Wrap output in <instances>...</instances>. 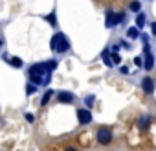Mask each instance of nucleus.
<instances>
[{"mask_svg": "<svg viewBox=\"0 0 156 151\" xmlns=\"http://www.w3.org/2000/svg\"><path fill=\"white\" fill-rule=\"evenodd\" d=\"M57 66L55 61H48V63H39V64H33L30 68V79L35 83V85H46L50 81V72Z\"/></svg>", "mask_w": 156, "mask_h": 151, "instance_id": "1", "label": "nucleus"}, {"mask_svg": "<svg viewBox=\"0 0 156 151\" xmlns=\"http://www.w3.org/2000/svg\"><path fill=\"white\" fill-rule=\"evenodd\" d=\"M51 48L55 50V52H61V53H64V52H68V48H70V42H68V39L62 35V33H55L53 37H51Z\"/></svg>", "mask_w": 156, "mask_h": 151, "instance_id": "2", "label": "nucleus"}, {"mask_svg": "<svg viewBox=\"0 0 156 151\" xmlns=\"http://www.w3.org/2000/svg\"><path fill=\"white\" fill-rule=\"evenodd\" d=\"M96 136H98V142L99 144H110L112 142V131L108 127H99Z\"/></svg>", "mask_w": 156, "mask_h": 151, "instance_id": "3", "label": "nucleus"}, {"mask_svg": "<svg viewBox=\"0 0 156 151\" xmlns=\"http://www.w3.org/2000/svg\"><path fill=\"white\" fill-rule=\"evenodd\" d=\"M123 17H125V13H114V11H107V26L108 28H112V26H116V24H119L121 20H123Z\"/></svg>", "mask_w": 156, "mask_h": 151, "instance_id": "4", "label": "nucleus"}, {"mask_svg": "<svg viewBox=\"0 0 156 151\" xmlns=\"http://www.w3.org/2000/svg\"><path fill=\"white\" fill-rule=\"evenodd\" d=\"M77 118H79V123H90L92 122V112L87 111V109H79L77 111Z\"/></svg>", "mask_w": 156, "mask_h": 151, "instance_id": "5", "label": "nucleus"}, {"mask_svg": "<svg viewBox=\"0 0 156 151\" xmlns=\"http://www.w3.org/2000/svg\"><path fill=\"white\" fill-rule=\"evenodd\" d=\"M141 89H143V92L152 94V92H154V79H152V78H145V79L141 81Z\"/></svg>", "mask_w": 156, "mask_h": 151, "instance_id": "6", "label": "nucleus"}, {"mask_svg": "<svg viewBox=\"0 0 156 151\" xmlns=\"http://www.w3.org/2000/svg\"><path fill=\"white\" fill-rule=\"evenodd\" d=\"M57 100H59V103H72V101H73V94L64 90V92H59Z\"/></svg>", "mask_w": 156, "mask_h": 151, "instance_id": "7", "label": "nucleus"}, {"mask_svg": "<svg viewBox=\"0 0 156 151\" xmlns=\"http://www.w3.org/2000/svg\"><path fill=\"white\" fill-rule=\"evenodd\" d=\"M152 66H154V57H152V53H145V64H143V68L145 70H152Z\"/></svg>", "mask_w": 156, "mask_h": 151, "instance_id": "8", "label": "nucleus"}, {"mask_svg": "<svg viewBox=\"0 0 156 151\" xmlns=\"http://www.w3.org/2000/svg\"><path fill=\"white\" fill-rule=\"evenodd\" d=\"M127 37H129V39H138V37H140V30L134 28V26L129 28V30H127Z\"/></svg>", "mask_w": 156, "mask_h": 151, "instance_id": "9", "label": "nucleus"}, {"mask_svg": "<svg viewBox=\"0 0 156 151\" xmlns=\"http://www.w3.org/2000/svg\"><path fill=\"white\" fill-rule=\"evenodd\" d=\"M101 57H103V61H105V64H107V66H112V64H114V63H112V59H110V52H108V50H105V52L101 53Z\"/></svg>", "mask_w": 156, "mask_h": 151, "instance_id": "10", "label": "nucleus"}, {"mask_svg": "<svg viewBox=\"0 0 156 151\" xmlns=\"http://www.w3.org/2000/svg\"><path fill=\"white\" fill-rule=\"evenodd\" d=\"M129 8H130V11H136V13H138V11L141 9V6H140V2H138V0H132Z\"/></svg>", "mask_w": 156, "mask_h": 151, "instance_id": "11", "label": "nucleus"}, {"mask_svg": "<svg viewBox=\"0 0 156 151\" xmlns=\"http://www.w3.org/2000/svg\"><path fill=\"white\" fill-rule=\"evenodd\" d=\"M9 64H11V66H17V68H20V66H22V61H20L19 57H11V59H9Z\"/></svg>", "mask_w": 156, "mask_h": 151, "instance_id": "12", "label": "nucleus"}, {"mask_svg": "<svg viewBox=\"0 0 156 151\" xmlns=\"http://www.w3.org/2000/svg\"><path fill=\"white\" fill-rule=\"evenodd\" d=\"M46 20H48V22H50L51 26H57V20H55V11H51V13H50V15L46 17Z\"/></svg>", "mask_w": 156, "mask_h": 151, "instance_id": "13", "label": "nucleus"}, {"mask_svg": "<svg viewBox=\"0 0 156 151\" xmlns=\"http://www.w3.org/2000/svg\"><path fill=\"white\" fill-rule=\"evenodd\" d=\"M136 24H138V28H141V26L145 24V15H143V13H140V15H138V19H136Z\"/></svg>", "mask_w": 156, "mask_h": 151, "instance_id": "14", "label": "nucleus"}, {"mask_svg": "<svg viewBox=\"0 0 156 151\" xmlns=\"http://www.w3.org/2000/svg\"><path fill=\"white\" fill-rule=\"evenodd\" d=\"M51 92H53V90H46V94L42 96V101H41L42 105H46V103L50 101V98H51Z\"/></svg>", "mask_w": 156, "mask_h": 151, "instance_id": "15", "label": "nucleus"}, {"mask_svg": "<svg viewBox=\"0 0 156 151\" xmlns=\"http://www.w3.org/2000/svg\"><path fill=\"white\" fill-rule=\"evenodd\" d=\"M149 123H151V118H147V116H143V118L140 120V127H141V129H145Z\"/></svg>", "mask_w": 156, "mask_h": 151, "instance_id": "16", "label": "nucleus"}, {"mask_svg": "<svg viewBox=\"0 0 156 151\" xmlns=\"http://www.w3.org/2000/svg\"><path fill=\"white\" fill-rule=\"evenodd\" d=\"M110 59H112V63H121V57H119V55H118L116 52L112 53V57H110Z\"/></svg>", "mask_w": 156, "mask_h": 151, "instance_id": "17", "label": "nucleus"}, {"mask_svg": "<svg viewBox=\"0 0 156 151\" xmlns=\"http://www.w3.org/2000/svg\"><path fill=\"white\" fill-rule=\"evenodd\" d=\"M26 90H28V94H33V92H35V85H28Z\"/></svg>", "mask_w": 156, "mask_h": 151, "instance_id": "18", "label": "nucleus"}, {"mask_svg": "<svg viewBox=\"0 0 156 151\" xmlns=\"http://www.w3.org/2000/svg\"><path fill=\"white\" fill-rule=\"evenodd\" d=\"M26 120H28V122H30V123H33V122H35V116H33V114H30V112H28V114H26Z\"/></svg>", "mask_w": 156, "mask_h": 151, "instance_id": "19", "label": "nucleus"}, {"mask_svg": "<svg viewBox=\"0 0 156 151\" xmlns=\"http://www.w3.org/2000/svg\"><path fill=\"white\" fill-rule=\"evenodd\" d=\"M92 101H94V96H88V98H87V103L92 105Z\"/></svg>", "mask_w": 156, "mask_h": 151, "instance_id": "20", "label": "nucleus"}, {"mask_svg": "<svg viewBox=\"0 0 156 151\" xmlns=\"http://www.w3.org/2000/svg\"><path fill=\"white\" fill-rule=\"evenodd\" d=\"M151 28H152V31H154V33H156V22H154V24H152V26H151Z\"/></svg>", "mask_w": 156, "mask_h": 151, "instance_id": "21", "label": "nucleus"}]
</instances>
